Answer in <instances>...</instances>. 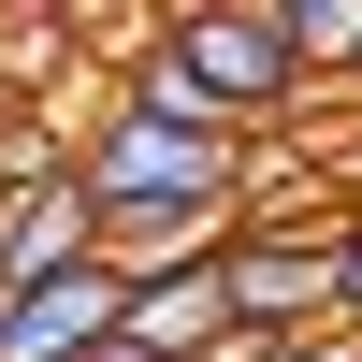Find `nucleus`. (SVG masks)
Returning <instances> with one entry per match:
<instances>
[{
  "label": "nucleus",
  "mask_w": 362,
  "mask_h": 362,
  "mask_svg": "<svg viewBox=\"0 0 362 362\" xmlns=\"http://www.w3.org/2000/svg\"><path fill=\"white\" fill-rule=\"evenodd\" d=\"M0 218H15V160H0Z\"/></svg>",
  "instance_id": "423d86ee"
},
{
  "label": "nucleus",
  "mask_w": 362,
  "mask_h": 362,
  "mask_svg": "<svg viewBox=\"0 0 362 362\" xmlns=\"http://www.w3.org/2000/svg\"><path fill=\"white\" fill-rule=\"evenodd\" d=\"M0 15H15V0H0Z\"/></svg>",
  "instance_id": "6e6552de"
},
{
  "label": "nucleus",
  "mask_w": 362,
  "mask_h": 362,
  "mask_svg": "<svg viewBox=\"0 0 362 362\" xmlns=\"http://www.w3.org/2000/svg\"><path fill=\"white\" fill-rule=\"evenodd\" d=\"M0 305H15V276H0Z\"/></svg>",
  "instance_id": "0eeeda50"
},
{
  "label": "nucleus",
  "mask_w": 362,
  "mask_h": 362,
  "mask_svg": "<svg viewBox=\"0 0 362 362\" xmlns=\"http://www.w3.org/2000/svg\"><path fill=\"white\" fill-rule=\"evenodd\" d=\"M15 102H29V87H15V73H0V131H15Z\"/></svg>",
  "instance_id": "39448f33"
},
{
  "label": "nucleus",
  "mask_w": 362,
  "mask_h": 362,
  "mask_svg": "<svg viewBox=\"0 0 362 362\" xmlns=\"http://www.w3.org/2000/svg\"><path fill=\"white\" fill-rule=\"evenodd\" d=\"M334 305H348V319H362V247H348V290H334Z\"/></svg>",
  "instance_id": "20e7f679"
},
{
  "label": "nucleus",
  "mask_w": 362,
  "mask_h": 362,
  "mask_svg": "<svg viewBox=\"0 0 362 362\" xmlns=\"http://www.w3.org/2000/svg\"><path fill=\"white\" fill-rule=\"evenodd\" d=\"M73 261H102V189L87 174H29L15 189V218H0V276H73Z\"/></svg>",
  "instance_id": "f03ea898"
},
{
  "label": "nucleus",
  "mask_w": 362,
  "mask_h": 362,
  "mask_svg": "<svg viewBox=\"0 0 362 362\" xmlns=\"http://www.w3.org/2000/svg\"><path fill=\"white\" fill-rule=\"evenodd\" d=\"M131 334L145 348H218V334H247V305H232V247H203V261H145L131 276Z\"/></svg>",
  "instance_id": "f257e3e1"
},
{
  "label": "nucleus",
  "mask_w": 362,
  "mask_h": 362,
  "mask_svg": "<svg viewBox=\"0 0 362 362\" xmlns=\"http://www.w3.org/2000/svg\"><path fill=\"white\" fill-rule=\"evenodd\" d=\"M319 174H334V189H362V102H348V116H319Z\"/></svg>",
  "instance_id": "7ed1b4c3"
}]
</instances>
